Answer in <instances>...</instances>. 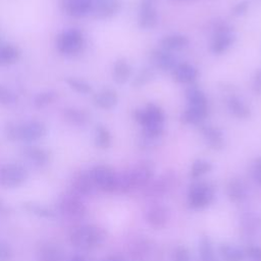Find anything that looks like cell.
Listing matches in <instances>:
<instances>
[{"label": "cell", "instance_id": "obj_1", "mask_svg": "<svg viewBox=\"0 0 261 261\" xmlns=\"http://www.w3.org/2000/svg\"><path fill=\"white\" fill-rule=\"evenodd\" d=\"M107 239L106 230L96 224H81L73 227L69 241L73 247L82 251H91L101 247Z\"/></svg>", "mask_w": 261, "mask_h": 261}, {"label": "cell", "instance_id": "obj_2", "mask_svg": "<svg viewBox=\"0 0 261 261\" xmlns=\"http://www.w3.org/2000/svg\"><path fill=\"white\" fill-rule=\"evenodd\" d=\"M4 134L9 141L31 144L44 138L47 134L46 125L40 120H28L23 122H7Z\"/></svg>", "mask_w": 261, "mask_h": 261}, {"label": "cell", "instance_id": "obj_3", "mask_svg": "<svg viewBox=\"0 0 261 261\" xmlns=\"http://www.w3.org/2000/svg\"><path fill=\"white\" fill-rule=\"evenodd\" d=\"M133 116L143 126L142 133L155 138L162 137L165 115L161 107L154 103H149L145 109L134 110Z\"/></svg>", "mask_w": 261, "mask_h": 261}, {"label": "cell", "instance_id": "obj_4", "mask_svg": "<svg viewBox=\"0 0 261 261\" xmlns=\"http://www.w3.org/2000/svg\"><path fill=\"white\" fill-rule=\"evenodd\" d=\"M215 198V188L211 182L197 180L193 182L187 195V204L193 210H199L209 206Z\"/></svg>", "mask_w": 261, "mask_h": 261}, {"label": "cell", "instance_id": "obj_5", "mask_svg": "<svg viewBox=\"0 0 261 261\" xmlns=\"http://www.w3.org/2000/svg\"><path fill=\"white\" fill-rule=\"evenodd\" d=\"M128 255L133 261H160L162 252L157 244L146 237L135 239L128 246Z\"/></svg>", "mask_w": 261, "mask_h": 261}, {"label": "cell", "instance_id": "obj_6", "mask_svg": "<svg viewBox=\"0 0 261 261\" xmlns=\"http://www.w3.org/2000/svg\"><path fill=\"white\" fill-rule=\"evenodd\" d=\"M59 213L70 220H81L87 214V207L81 196L71 192L64 193L57 202Z\"/></svg>", "mask_w": 261, "mask_h": 261}, {"label": "cell", "instance_id": "obj_7", "mask_svg": "<svg viewBox=\"0 0 261 261\" xmlns=\"http://www.w3.org/2000/svg\"><path fill=\"white\" fill-rule=\"evenodd\" d=\"M177 175L172 170H166L156 179H152L144 189L143 193L149 198H162L169 195L177 186Z\"/></svg>", "mask_w": 261, "mask_h": 261}, {"label": "cell", "instance_id": "obj_8", "mask_svg": "<svg viewBox=\"0 0 261 261\" xmlns=\"http://www.w3.org/2000/svg\"><path fill=\"white\" fill-rule=\"evenodd\" d=\"M85 44L83 33L79 29L61 32L56 39V49L64 56H73L81 52Z\"/></svg>", "mask_w": 261, "mask_h": 261}, {"label": "cell", "instance_id": "obj_9", "mask_svg": "<svg viewBox=\"0 0 261 261\" xmlns=\"http://www.w3.org/2000/svg\"><path fill=\"white\" fill-rule=\"evenodd\" d=\"M28 176V170L21 164L6 163L0 166V186L3 188H18L27 181Z\"/></svg>", "mask_w": 261, "mask_h": 261}, {"label": "cell", "instance_id": "obj_10", "mask_svg": "<svg viewBox=\"0 0 261 261\" xmlns=\"http://www.w3.org/2000/svg\"><path fill=\"white\" fill-rule=\"evenodd\" d=\"M90 174L97 188L104 193H115L117 173L108 165L98 164L90 169Z\"/></svg>", "mask_w": 261, "mask_h": 261}, {"label": "cell", "instance_id": "obj_11", "mask_svg": "<svg viewBox=\"0 0 261 261\" xmlns=\"http://www.w3.org/2000/svg\"><path fill=\"white\" fill-rule=\"evenodd\" d=\"M236 34L233 29L225 22L216 25L210 44V50L213 54L221 55L225 53L234 43Z\"/></svg>", "mask_w": 261, "mask_h": 261}, {"label": "cell", "instance_id": "obj_12", "mask_svg": "<svg viewBox=\"0 0 261 261\" xmlns=\"http://www.w3.org/2000/svg\"><path fill=\"white\" fill-rule=\"evenodd\" d=\"M133 190L144 189L153 178L155 173V166L149 160H142L136 163L132 168L127 169Z\"/></svg>", "mask_w": 261, "mask_h": 261}, {"label": "cell", "instance_id": "obj_13", "mask_svg": "<svg viewBox=\"0 0 261 261\" xmlns=\"http://www.w3.org/2000/svg\"><path fill=\"white\" fill-rule=\"evenodd\" d=\"M170 219V210L161 203H155L149 206L145 212V220L147 224L154 229L164 228Z\"/></svg>", "mask_w": 261, "mask_h": 261}, {"label": "cell", "instance_id": "obj_14", "mask_svg": "<svg viewBox=\"0 0 261 261\" xmlns=\"http://www.w3.org/2000/svg\"><path fill=\"white\" fill-rule=\"evenodd\" d=\"M158 22V14L154 0H142L138 12V24L141 29H153Z\"/></svg>", "mask_w": 261, "mask_h": 261}, {"label": "cell", "instance_id": "obj_15", "mask_svg": "<svg viewBox=\"0 0 261 261\" xmlns=\"http://www.w3.org/2000/svg\"><path fill=\"white\" fill-rule=\"evenodd\" d=\"M21 155L30 165L37 168L46 166L50 161V154L46 149L32 144H28L22 148Z\"/></svg>", "mask_w": 261, "mask_h": 261}, {"label": "cell", "instance_id": "obj_16", "mask_svg": "<svg viewBox=\"0 0 261 261\" xmlns=\"http://www.w3.org/2000/svg\"><path fill=\"white\" fill-rule=\"evenodd\" d=\"M120 0H93L91 14L97 19H108L118 13Z\"/></svg>", "mask_w": 261, "mask_h": 261}, {"label": "cell", "instance_id": "obj_17", "mask_svg": "<svg viewBox=\"0 0 261 261\" xmlns=\"http://www.w3.org/2000/svg\"><path fill=\"white\" fill-rule=\"evenodd\" d=\"M71 189L73 193L81 197H88L93 195L97 188L92 179L90 170H83L76 173L71 180Z\"/></svg>", "mask_w": 261, "mask_h": 261}, {"label": "cell", "instance_id": "obj_18", "mask_svg": "<svg viewBox=\"0 0 261 261\" xmlns=\"http://www.w3.org/2000/svg\"><path fill=\"white\" fill-rule=\"evenodd\" d=\"M150 61L153 67L162 71H172L177 65V59L175 56L162 48L154 49L150 52Z\"/></svg>", "mask_w": 261, "mask_h": 261}, {"label": "cell", "instance_id": "obj_19", "mask_svg": "<svg viewBox=\"0 0 261 261\" xmlns=\"http://www.w3.org/2000/svg\"><path fill=\"white\" fill-rule=\"evenodd\" d=\"M38 261H65L62 248L52 242H44L39 245L37 250Z\"/></svg>", "mask_w": 261, "mask_h": 261}, {"label": "cell", "instance_id": "obj_20", "mask_svg": "<svg viewBox=\"0 0 261 261\" xmlns=\"http://www.w3.org/2000/svg\"><path fill=\"white\" fill-rule=\"evenodd\" d=\"M93 0H62L63 11L71 17H84L91 13Z\"/></svg>", "mask_w": 261, "mask_h": 261}, {"label": "cell", "instance_id": "obj_21", "mask_svg": "<svg viewBox=\"0 0 261 261\" xmlns=\"http://www.w3.org/2000/svg\"><path fill=\"white\" fill-rule=\"evenodd\" d=\"M200 126H201V133L203 135L206 145L215 151L222 150L225 145L222 130L219 127L213 126V125H200Z\"/></svg>", "mask_w": 261, "mask_h": 261}, {"label": "cell", "instance_id": "obj_22", "mask_svg": "<svg viewBox=\"0 0 261 261\" xmlns=\"http://www.w3.org/2000/svg\"><path fill=\"white\" fill-rule=\"evenodd\" d=\"M171 72L173 80L179 84H193L198 77V69L188 62H178Z\"/></svg>", "mask_w": 261, "mask_h": 261}, {"label": "cell", "instance_id": "obj_23", "mask_svg": "<svg viewBox=\"0 0 261 261\" xmlns=\"http://www.w3.org/2000/svg\"><path fill=\"white\" fill-rule=\"evenodd\" d=\"M118 102L117 93L111 88H104L93 96V104L103 110H110L116 106Z\"/></svg>", "mask_w": 261, "mask_h": 261}, {"label": "cell", "instance_id": "obj_24", "mask_svg": "<svg viewBox=\"0 0 261 261\" xmlns=\"http://www.w3.org/2000/svg\"><path fill=\"white\" fill-rule=\"evenodd\" d=\"M226 196L232 203H242L248 196L246 184L240 177H232L226 185Z\"/></svg>", "mask_w": 261, "mask_h": 261}, {"label": "cell", "instance_id": "obj_25", "mask_svg": "<svg viewBox=\"0 0 261 261\" xmlns=\"http://www.w3.org/2000/svg\"><path fill=\"white\" fill-rule=\"evenodd\" d=\"M207 115L208 108L188 105V107L182 111L180 115V120L185 124L202 125V122L205 120Z\"/></svg>", "mask_w": 261, "mask_h": 261}, {"label": "cell", "instance_id": "obj_26", "mask_svg": "<svg viewBox=\"0 0 261 261\" xmlns=\"http://www.w3.org/2000/svg\"><path fill=\"white\" fill-rule=\"evenodd\" d=\"M62 115L67 123L79 127L87 125L90 120L89 113L86 110L76 107L64 108Z\"/></svg>", "mask_w": 261, "mask_h": 261}, {"label": "cell", "instance_id": "obj_27", "mask_svg": "<svg viewBox=\"0 0 261 261\" xmlns=\"http://www.w3.org/2000/svg\"><path fill=\"white\" fill-rule=\"evenodd\" d=\"M189 38L182 34H170L162 37L160 46L162 49L172 52L186 48L189 45Z\"/></svg>", "mask_w": 261, "mask_h": 261}, {"label": "cell", "instance_id": "obj_28", "mask_svg": "<svg viewBox=\"0 0 261 261\" xmlns=\"http://www.w3.org/2000/svg\"><path fill=\"white\" fill-rule=\"evenodd\" d=\"M226 104L229 112L237 118L247 119L252 114L250 107L241 98H239L236 95L229 96Z\"/></svg>", "mask_w": 261, "mask_h": 261}, {"label": "cell", "instance_id": "obj_29", "mask_svg": "<svg viewBox=\"0 0 261 261\" xmlns=\"http://www.w3.org/2000/svg\"><path fill=\"white\" fill-rule=\"evenodd\" d=\"M21 56L17 46L12 44H0V65H11L16 63Z\"/></svg>", "mask_w": 261, "mask_h": 261}, {"label": "cell", "instance_id": "obj_30", "mask_svg": "<svg viewBox=\"0 0 261 261\" xmlns=\"http://www.w3.org/2000/svg\"><path fill=\"white\" fill-rule=\"evenodd\" d=\"M132 74V67L129 63L123 59H117L112 67V77L117 84H124L128 81Z\"/></svg>", "mask_w": 261, "mask_h": 261}, {"label": "cell", "instance_id": "obj_31", "mask_svg": "<svg viewBox=\"0 0 261 261\" xmlns=\"http://www.w3.org/2000/svg\"><path fill=\"white\" fill-rule=\"evenodd\" d=\"M185 96L188 101V105L208 108V100L203 91L197 86L191 84V86L186 89Z\"/></svg>", "mask_w": 261, "mask_h": 261}, {"label": "cell", "instance_id": "obj_32", "mask_svg": "<svg viewBox=\"0 0 261 261\" xmlns=\"http://www.w3.org/2000/svg\"><path fill=\"white\" fill-rule=\"evenodd\" d=\"M219 254L224 261H244L246 258L245 251L231 244H221Z\"/></svg>", "mask_w": 261, "mask_h": 261}, {"label": "cell", "instance_id": "obj_33", "mask_svg": "<svg viewBox=\"0 0 261 261\" xmlns=\"http://www.w3.org/2000/svg\"><path fill=\"white\" fill-rule=\"evenodd\" d=\"M199 261H215L217 260L215 256L214 247L209 236H202L199 241Z\"/></svg>", "mask_w": 261, "mask_h": 261}, {"label": "cell", "instance_id": "obj_34", "mask_svg": "<svg viewBox=\"0 0 261 261\" xmlns=\"http://www.w3.org/2000/svg\"><path fill=\"white\" fill-rule=\"evenodd\" d=\"M212 163L206 159H196L190 168V176L193 179H198L212 170Z\"/></svg>", "mask_w": 261, "mask_h": 261}, {"label": "cell", "instance_id": "obj_35", "mask_svg": "<svg viewBox=\"0 0 261 261\" xmlns=\"http://www.w3.org/2000/svg\"><path fill=\"white\" fill-rule=\"evenodd\" d=\"M95 145L100 149H108L111 146L112 137L107 127L98 124L95 128Z\"/></svg>", "mask_w": 261, "mask_h": 261}, {"label": "cell", "instance_id": "obj_36", "mask_svg": "<svg viewBox=\"0 0 261 261\" xmlns=\"http://www.w3.org/2000/svg\"><path fill=\"white\" fill-rule=\"evenodd\" d=\"M22 207L29 213L34 214L40 218H53L55 215L51 209H49L47 206L40 203L28 202V203H23Z\"/></svg>", "mask_w": 261, "mask_h": 261}, {"label": "cell", "instance_id": "obj_37", "mask_svg": "<svg viewBox=\"0 0 261 261\" xmlns=\"http://www.w3.org/2000/svg\"><path fill=\"white\" fill-rule=\"evenodd\" d=\"M57 98H58V93L56 91L48 90V91H44L37 94L34 98L33 103L37 109H42L54 103Z\"/></svg>", "mask_w": 261, "mask_h": 261}, {"label": "cell", "instance_id": "obj_38", "mask_svg": "<svg viewBox=\"0 0 261 261\" xmlns=\"http://www.w3.org/2000/svg\"><path fill=\"white\" fill-rule=\"evenodd\" d=\"M65 83L67 84V86L72 91H74L79 94L87 95V94H90L92 92L91 85L83 79H79V77H74V76H68V77L65 79Z\"/></svg>", "mask_w": 261, "mask_h": 261}, {"label": "cell", "instance_id": "obj_39", "mask_svg": "<svg viewBox=\"0 0 261 261\" xmlns=\"http://www.w3.org/2000/svg\"><path fill=\"white\" fill-rule=\"evenodd\" d=\"M241 223H242V228H243L244 232L248 236L254 234L256 232V230L258 229V227H259L258 217L255 214L249 213V212L245 213L242 216Z\"/></svg>", "mask_w": 261, "mask_h": 261}, {"label": "cell", "instance_id": "obj_40", "mask_svg": "<svg viewBox=\"0 0 261 261\" xmlns=\"http://www.w3.org/2000/svg\"><path fill=\"white\" fill-rule=\"evenodd\" d=\"M155 76V71L153 67L142 68L132 82V86L135 88H140L151 82Z\"/></svg>", "mask_w": 261, "mask_h": 261}, {"label": "cell", "instance_id": "obj_41", "mask_svg": "<svg viewBox=\"0 0 261 261\" xmlns=\"http://www.w3.org/2000/svg\"><path fill=\"white\" fill-rule=\"evenodd\" d=\"M160 140H161V138L151 137L149 135H146V134L142 133L141 136L138 139V146L143 150L154 149L159 145Z\"/></svg>", "mask_w": 261, "mask_h": 261}, {"label": "cell", "instance_id": "obj_42", "mask_svg": "<svg viewBox=\"0 0 261 261\" xmlns=\"http://www.w3.org/2000/svg\"><path fill=\"white\" fill-rule=\"evenodd\" d=\"M16 102L15 94L6 86L0 84V105L9 106Z\"/></svg>", "mask_w": 261, "mask_h": 261}, {"label": "cell", "instance_id": "obj_43", "mask_svg": "<svg viewBox=\"0 0 261 261\" xmlns=\"http://www.w3.org/2000/svg\"><path fill=\"white\" fill-rule=\"evenodd\" d=\"M171 261H191L189 250L185 246H176L171 253Z\"/></svg>", "mask_w": 261, "mask_h": 261}, {"label": "cell", "instance_id": "obj_44", "mask_svg": "<svg viewBox=\"0 0 261 261\" xmlns=\"http://www.w3.org/2000/svg\"><path fill=\"white\" fill-rule=\"evenodd\" d=\"M251 173L254 181L261 187V157H256L252 162Z\"/></svg>", "mask_w": 261, "mask_h": 261}, {"label": "cell", "instance_id": "obj_45", "mask_svg": "<svg viewBox=\"0 0 261 261\" xmlns=\"http://www.w3.org/2000/svg\"><path fill=\"white\" fill-rule=\"evenodd\" d=\"M14 253L12 248L4 242H0V261H12Z\"/></svg>", "mask_w": 261, "mask_h": 261}, {"label": "cell", "instance_id": "obj_46", "mask_svg": "<svg viewBox=\"0 0 261 261\" xmlns=\"http://www.w3.org/2000/svg\"><path fill=\"white\" fill-rule=\"evenodd\" d=\"M245 255L250 261H261V247L249 246L245 250Z\"/></svg>", "mask_w": 261, "mask_h": 261}, {"label": "cell", "instance_id": "obj_47", "mask_svg": "<svg viewBox=\"0 0 261 261\" xmlns=\"http://www.w3.org/2000/svg\"><path fill=\"white\" fill-rule=\"evenodd\" d=\"M252 90L256 95H261V68L257 69L252 80Z\"/></svg>", "mask_w": 261, "mask_h": 261}, {"label": "cell", "instance_id": "obj_48", "mask_svg": "<svg viewBox=\"0 0 261 261\" xmlns=\"http://www.w3.org/2000/svg\"><path fill=\"white\" fill-rule=\"evenodd\" d=\"M249 8V3L247 1H242V2H239L237 3L232 9H231V13L233 15H237V16H240V15H243L247 12Z\"/></svg>", "mask_w": 261, "mask_h": 261}, {"label": "cell", "instance_id": "obj_49", "mask_svg": "<svg viewBox=\"0 0 261 261\" xmlns=\"http://www.w3.org/2000/svg\"><path fill=\"white\" fill-rule=\"evenodd\" d=\"M102 261H125L122 257L120 256H116V255H112V256H109L107 258H105L104 260Z\"/></svg>", "mask_w": 261, "mask_h": 261}, {"label": "cell", "instance_id": "obj_50", "mask_svg": "<svg viewBox=\"0 0 261 261\" xmlns=\"http://www.w3.org/2000/svg\"><path fill=\"white\" fill-rule=\"evenodd\" d=\"M9 212V207H7L2 201H0V213H7Z\"/></svg>", "mask_w": 261, "mask_h": 261}, {"label": "cell", "instance_id": "obj_51", "mask_svg": "<svg viewBox=\"0 0 261 261\" xmlns=\"http://www.w3.org/2000/svg\"><path fill=\"white\" fill-rule=\"evenodd\" d=\"M69 261H87V260L80 255H75V256H72Z\"/></svg>", "mask_w": 261, "mask_h": 261}, {"label": "cell", "instance_id": "obj_52", "mask_svg": "<svg viewBox=\"0 0 261 261\" xmlns=\"http://www.w3.org/2000/svg\"><path fill=\"white\" fill-rule=\"evenodd\" d=\"M215 261H218V260H215Z\"/></svg>", "mask_w": 261, "mask_h": 261}]
</instances>
